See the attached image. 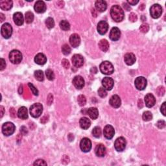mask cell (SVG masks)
Segmentation results:
<instances>
[{"label":"cell","instance_id":"obj_47","mask_svg":"<svg viewBox=\"0 0 166 166\" xmlns=\"http://www.w3.org/2000/svg\"><path fill=\"white\" fill-rule=\"evenodd\" d=\"M158 90H160V92L159 91H157V93H158V95H159V96H162L163 95V94H164V93H165V89H164V88L163 87H159L158 88Z\"/></svg>","mask_w":166,"mask_h":166},{"label":"cell","instance_id":"obj_24","mask_svg":"<svg viewBox=\"0 0 166 166\" xmlns=\"http://www.w3.org/2000/svg\"><path fill=\"white\" fill-rule=\"evenodd\" d=\"M95 154L99 157L105 156L106 152V148L103 144H99L95 147Z\"/></svg>","mask_w":166,"mask_h":166},{"label":"cell","instance_id":"obj_56","mask_svg":"<svg viewBox=\"0 0 166 166\" xmlns=\"http://www.w3.org/2000/svg\"><path fill=\"white\" fill-rule=\"evenodd\" d=\"M138 105V107L139 108H142L143 107V103H142V99H139L138 101V105Z\"/></svg>","mask_w":166,"mask_h":166},{"label":"cell","instance_id":"obj_26","mask_svg":"<svg viewBox=\"0 0 166 166\" xmlns=\"http://www.w3.org/2000/svg\"><path fill=\"white\" fill-rule=\"evenodd\" d=\"M13 2L11 0H3L0 1V7L3 10H9L12 7Z\"/></svg>","mask_w":166,"mask_h":166},{"label":"cell","instance_id":"obj_4","mask_svg":"<svg viewBox=\"0 0 166 166\" xmlns=\"http://www.w3.org/2000/svg\"><path fill=\"white\" fill-rule=\"evenodd\" d=\"M10 61L14 64H18L21 62L22 60V54L18 50H12L9 53Z\"/></svg>","mask_w":166,"mask_h":166},{"label":"cell","instance_id":"obj_16","mask_svg":"<svg viewBox=\"0 0 166 166\" xmlns=\"http://www.w3.org/2000/svg\"><path fill=\"white\" fill-rule=\"evenodd\" d=\"M109 103H110V105L112 106L113 108H118L121 105V99L118 95H114L112 96L111 98L110 99Z\"/></svg>","mask_w":166,"mask_h":166},{"label":"cell","instance_id":"obj_58","mask_svg":"<svg viewBox=\"0 0 166 166\" xmlns=\"http://www.w3.org/2000/svg\"><path fill=\"white\" fill-rule=\"evenodd\" d=\"M18 92H19L20 94H22V93H23V86H22V85L20 86L19 89H18Z\"/></svg>","mask_w":166,"mask_h":166},{"label":"cell","instance_id":"obj_2","mask_svg":"<svg viewBox=\"0 0 166 166\" xmlns=\"http://www.w3.org/2000/svg\"><path fill=\"white\" fill-rule=\"evenodd\" d=\"M43 111V106L42 104L37 103H35L31 106L30 114L31 116L35 118H37L41 116Z\"/></svg>","mask_w":166,"mask_h":166},{"label":"cell","instance_id":"obj_25","mask_svg":"<svg viewBox=\"0 0 166 166\" xmlns=\"http://www.w3.org/2000/svg\"><path fill=\"white\" fill-rule=\"evenodd\" d=\"M35 62L38 65H44L47 62V58L43 53H38L35 57Z\"/></svg>","mask_w":166,"mask_h":166},{"label":"cell","instance_id":"obj_53","mask_svg":"<svg viewBox=\"0 0 166 166\" xmlns=\"http://www.w3.org/2000/svg\"><path fill=\"white\" fill-rule=\"evenodd\" d=\"M138 2H139L138 0H136V1H135V0H134V1H127V3L131 5H136L137 3H138Z\"/></svg>","mask_w":166,"mask_h":166},{"label":"cell","instance_id":"obj_49","mask_svg":"<svg viewBox=\"0 0 166 166\" xmlns=\"http://www.w3.org/2000/svg\"><path fill=\"white\" fill-rule=\"evenodd\" d=\"M165 104L166 103L164 102L163 104H162V105L161 106V107H160V111H161V112L162 113V114L164 116H165Z\"/></svg>","mask_w":166,"mask_h":166},{"label":"cell","instance_id":"obj_42","mask_svg":"<svg viewBox=\"0 0 166 166\" xmlns=\"http://www.w3.org/2000/svg\"><path fill=\"white\" fill-rule=\"evenodd\" d=\"M28 86H29V87L30 88L31 92H32V93L34 95L36 96L38 95V90L36 89V88L34 86V85L33 84H31V83H29Z\"/></svg>","mask_w":166,"mask_h":166},{"label":"cell","instance_id":"obj_22","mask_svg":"<svg viewBox=\"0 0 166 166\" xmlns=\"http://www.w3.org/2000/svg\"><path fill=\"white\" fill-rule=\"evenodd\" d=\"M13 20H14L15 24L18 26L23 25V22H24L23 16L22 14V13H21L20 12L14 13V15H13Z\"/></svg>","mask_w":166,"mask_h":166},{"label":"cell","instance_id":"obj_18","mask_svg":"<svg viewBox=\"0 0 166 166\" xmlns=\"http://www.w3.org/2000/svg\"><path fill=\"white\" fill-rule=\"evenodd\" d=\"M69 43L73 48H77L80 44V38L77 34H73L69 38Z\"/></svg>","mask_w":166,"mask_h":166},{"label":"cell","instance_id":"obj_15","mask_svg":"<svg viewBox=\"0 0 166 166\" xmlns=\"http://www.w3.org/2000/svg\"><path fill=\"white\" fill-rule=\"evenodd\" d=\"M108 29V24L106 21H100L97 24V31L101 35H105Z\"/></svg>","mask_w":166,"mask_h":166},{"label":"cell","instance_id":"obj_57","mask_svg":"<svg viewBox=\"0 0 166 166\" xmlns=\"http://www.w3.org/2000/svg\"><path fill=\"white\" fill-rule=\"evenodd\" d=\"M0 17H1V22H3L5 19V17L3 13H0Z\"/></svg>","mask_w":166,"mask_h":166},{"label":"cell","instance_id":"obj_3","mask_svg":"<svg viewBox=\"0 0 166 166\" xmlns=\"http://www.w3.org/2000/svg\"><path fill=\"white\" fill-rule=\"evenodd\" d=\"M100 71L105 75H111L114 71V66L111 62L104 61L100 64Z\"/></svg>","mask_w":166,"mask_h":166},{"label":"cell","instance_id":"obj_11","mask_svg":"<svg viewBox=\"0 0 166 166\" xmlns=\"http://www.w3.org/2000/svg\"><path fill=\"white\" fill-rule=\"evenodd\" d=\"M73 65L76 67H80L84 64V59L82 55L79 54H75L73 56L72 59Z\"/></svg>","mask_w":166,"mask_h":166},{"label":"cell","instance_id":"obj_50","mask_svg":"<svg viewBox=\"0 0 166 166\" xmlns=\"http://www.w3.org/2000/svg\"><path fill=\"white\" fill-rule=\"evenodd\" d=\"M6 66V62L3 59H1V67H0V70L3 71Z\"/></svg>","mask_w":166,"mask_h":166},{"label":"cell","instance_id":"obj_59","mask_svg":"<svg viewBox=\"0 0 166 166\" xmlns=\"http://www.w3.org/2000/svg\"><path fill=\"white\" fill-rule=\"evenodd\" d=\"M95 10L93 9H92V14H93V16H95V17H96V16H97V14H95Z\"/></svg>","mask_w":166,"mask_h":166},{"label":"cell","instance_id":"obj_44","mask_svg":"<svg viewBox=\"0 0 166 166\" xmlns=\"http://www.w3.org/2000/svg\"><path fill=\"white\" fill-rule=\"evenodd\" d=\"M137 20V15L135 14V13L132 12L129 16V20L131 21V22H136Z\"/></svg>","mask_w":166,"mask_h":166},{"label":"cell","instance_id":"obj_23","mask_svg":"<svg viewBox=\"0 0 166 166\" xmlns=\"http://www.w3.org/2000/svg\"><path fill=\"white\" fill-rule=\"evenodd\" d=\"M95 6L96 9H97L99 12H105L107 9V4L105 1H103V0H98L95 2Z\"/></svg>","mask_w":166,"mask_h":166},{"label":"cell","instance_id":"obj_19","mask_svg":"<svg viewBox=\"0 0 166 166\" xmlns=\"http://www.w3.org/2000/svg\"><path fill=\"white\" fill-rule=\"evenodd\" d=\"M110 38L112 41H117L120 38L121 31L118 27H113L110 33Z\"/></svg>","mask_w":166,"mask_h":166},{"label":"cell","instance_id":"obj_51","mask_svg":"<svg viewBox=\"0 0 166 166\" xmlns=\"http://www.w3.org/2000/svg\"><path fill=\"white\" fill-rule=\"evenodd\" d=\"M20 132H22L23 134H27V132H28L27 129H26V127H23V126L20 128Z\"/></svg>","mask_w":166,"mask_h":166},{"label":"cell","instance_id":"obj_6","mask_svg":"<svg viewBox=\"0 0 166 166\" xmlns=\"http://www.w3.org/2000/svg\"><path fill=\"white\" fill-rule=\"evenodd\" d=\"M1 33L3 37L5 39L9 38L12 36V27L9 23H4L1 26Z\"/></svg>","mask_w":166,"mask_h":166},{"label":"cell","instance_id":"obj_28","mask_svg":"<svg viewBox=\"0 0 166 166\" xmlns=\"http://www.w3.org/2000/svg\"><path fill=\"white\" fill-rule=\"evenodd\" d=\"M79 123L80 127L84 130L88 129L91 125L90 120L88 118H85V117H83V118L80 119Z\"/></svg>","mask_w":166,"mask_h":166},{"label":"cell","instance_id":"obj_39","mask_svg":"<svg viewBox=\"0 0 166 166\" xmlns=\"http://www.w3.org/2000/svg\"><path fill=\"white\" fill-rule=\"evenodd\" d=\"M62 51L64 55H68L71 53V48L67 44H64L62 47Z\"/></svg>","mask_w":166,"mask_h":166},{"label":"cell","instance_id":"obj_13","mask_svg":"<svg viewBox=\"0 0 166 166\" xmlns=\"http://www.w3.org/2000/svg\"><path fill=\"white\" fill-rule=\"evenodd\" d=\"M73 84L74 86L77 89L80 90L84 86V80L81 76L77 75V76H75L73 78Z\"/></svg>","mask_w":166,"mask_h":166},{"label":"cell","instance_id":"obj_27","mask_svg":"<svg viewBox=\"0 0 166 166\" xmlns=\"http://www.w3.org/2000/svg\"><path fill=\"white\" fill-rule=\"evenodd\" d=\"M18 116L21 119H26L28 118L27 109L25 106H22L19 108L18 111Z\"/></svg>","mask_w":166,"mask_h":166},{"label":"cell","instance_id":"obj_36","mask_svg":"<svg viewBox=\"0 0 166 166\" xmlns=\"http://www.w3.org/2000/svg\"><path fill=\"white\" fill-rule=\"evenodd\" d=\"M92 134L93 136L96 137V138H99V137H100L101 135V129L100 127H95V128H93L92 131Z\"/></svg>","mask_w":166,"mask_h":166},{"label":"cell","instance_id":"obj_8","mask_svg":"<svg viewBox=\"0 0 166 166\" xmlns=\"http://www.w3.org/2000/svg\"><path fill=\"white\" fill-rule=\"evenodd\" d=\"M127 142L123 137H119L117 138L114 143V147L118 152H122L126 147Z\"/></svg>","mask_w":166,"mask_h":166},{"label":"cell","instance_id":"obj_40","mask_svg":"<svg viewBox=\"0 0 166 166\" xmlns=\"http://www.w3.org/2000/svg\"><path fill=\"white\" fill-rule=\"evenodd\" d=\"M139 30L143 33H146L149 30V25L147 23H143V24L140 26Z\"/></svg>","mask_w":166,"mask_h":166},{"label":"cell","instance_id":"obj_34","mask_svg":"<svg viewBox=\"0 0 166 166\" xmlns=\"http://www.w3.org/2000/svg\"><path fill=\"white\" fill-rule=\"evenodd\" d=\"M25 21L27 23H31L34 20V14L33 12L28 11L25 13Z\"/></svg>","mask_w":166,"mask_h":166},{"label":"cell","instance_id":"obj_21","mask_svg":"<svg viewBox=\"0 0 166 166\" xmlns=\"http://www.w3.org/2000/svg\"><path fill=\"white\" fill-rule=\"evenodd\" d=\"M136 56L132 53H127L124 56V62H125L128 66H132V65H133L135 63V62H136Z\"/></svg>","mask_w":166,"mask_h":166},{"label":"cell","instance_id":"obj_54","mask_svg":"<svg viewBox=\"0 0 166 166\" xmlns=\"http://www.w3.org/2000/svg\"><path fill=\"white\" fill-rule=\"evenodd\" d=\"M0 110H1V118H2L3 116L4 115V113H5V109L4 107L3 106H0Z\"/></svg>","mask_w":166,"mask_h":166},{"label":"cell","instance_id":"obj_9","mask_svg":"<svg viewBox=\"0 0 166 166\" xmlns=\"http://www.w3.org/2000/svg\"><path fill=\"white\" fill-rule=\"evenodd\" d=\"M80 148L82 152H89L92 149V142H91L90 139L87 138V137H84V138L82 139L80 143Z\"/></svg>","mask_w":166,"mask_h":166},{"label":"cell","instance_id":"obj_52","mask_svg":"<svg viewBox=\"0 0 166 166\" xmlns=\"http://www.w3.org/2000/svg\"><path fill=\"white\" fill-rule=\"evenodd\" d=\"M10 116H11L12 118H14L16 116V112L14 108H10Z\"/></svg>","mask_w":166,"mask_h":166},{"label":"cell","instance_id":"obj_48","mask_svg":"<svg viewBox=\"0 0 166 166\" xmlns=\"http://www.w3.org/2000/svg\"><path fill=\"white\" fill-rule=\"evenodd\" d=\"M53 95H52L51 93H49V95H48V99H47V101H48V103L49 105H51V103H53Z\"/></svg>","mask_w":166,"mask_h":166},{"label":"cell","instance_id":"obj_46","mask_svg":"<svg viewBox=\"0 0 166 166\" xmlns=\"http://www.w3.org/2000/svg\"><path fill=\"white\" fill-rule=\"evenodd\" d=\"M62 64L64 68L68 69L69 67V62L67 59H63L62 61Z\"/></svg>","mask_w":166,"mask_h":166},{"label":"cell","instance_id":"obj_30","mask_svg":"<svg viewBox=\"0 0 166 166\" xmlns=\"http://www.w3.org/2000/svg\"><path fill=\"white\" fill-rule=\"evenodd\" d=\"M99 47L101 51L104 52L107 51L109 49L108 42L105 40V39H103V40H100L99 42Z\"/></svg>","mask_w":166,"mask_h":166},{"label":"cell","instance_id":"obj_10","mask_svg":"<svg viewBox=\"0 0 166 166\" xmlns=\"http://www.w3.org/2000/svg\"><path fill=\"white\" fill-rule=\"evenodd\" d=\"M135 86L138 90H144L147 84V79L144 77H138L135 79Z\"/></svg>","mask_w":166,"mask_h":166},{"label":"cell","instance_id":"obj_5","mask_svg":"<svg viewBox=\"0 0 166 166\" xmlns=\"http://www.w3.org/2000/svg\"><path fill=\"white\" fill-rule=\"evenodd\" d=\"M15 131V125L11 122L5 123L2 126V132L5 136H9Z\"/></svg>","mask_w":166,"mask_h":166},{"label":"cell","instance_id":"obj_55","mask_svg":"<svg viewBox=\"0 0 166 166\" xmlns=\"http://www.w3.org/2000/svg\"><path fill=\"white\" fill-rule=\"evenodd\" d=\"M123 7L124 9H125L127 10H130V9H131V8H130V7L129 6V5H127V3H123Z\"/></svg>","mask_w":166,"mask_h":166},{"label":"cell","instance_id":"obj_12","mask_svg":"<svg viewBox=\"0 0 166 166\" xmlns=\"http://www.w3.org/2000/svg\"><path fill=\"white\" fill-rule=\"evenodd\" d=\"M103 134L106 139H112L114 137V134H115V131H114V127L110 125V124L106 125L103 130Z\"/></svg>","mask_w":166,"mask_h":166},{"label":"cell","instance_id":"obj_45","mask_svg":"<svg viewBox=\"0 0 166 166\" xmlns=\"http://www.w3.org/2000/svg\"><path fill=\"white\" fill-rule=\"evenodd\" d=\"M156 126L159 129H163L165 127V122L163 120H159L156 123Z\"/></svg>","mask_w":166,"mask_h":166},{"label":"cell","instance_id":"obj_20","mask_svg":"<svg viewBox=\"0 0 166 166\" xmlns=\"http://www.w3.org/2000/svg\"><path fill=\"white\" fill-rule=\"evenodd\" d=\"M34 9L37 13H44L46 10V5L44 1H38L36 2Z\"/></svg>","mask_w":166,"mask_h":166},{"label":"cell","instance_id":"obj_38","mask_svg":"<svg viewBox=\"0 0 166 166\" xmlns=\"http://www.w3.org/2000/svg\"><path fill=\"white\" fill-rule=\"evenodd\" d=\"M46 75L47 78H48V79L49 80H53L54 79V77H55L53 71L50 69H46Z\"/></svg>","mask_w":166,"mask_h":166},{"label":"cell","instance_id":"obj_31","mask_svg":"<svg viewBox=\"0 0 166 166\" xmlns=\"http://www.w3.org/2000/svg\"><path fill=\"white\" fill-rule=\"evenodd\" d=\"M60 27L63 31H68L70 29V24L66 20H62L60 23Z\"/></svg>","mask_w":166,"mask_h":166},{"label":"cell","instance_id":"obj_1","mask_svg":"<svg viewBox=\"0 0 166 166\" xmlns=\"http://www.w3.org/2000/svg\"><path fill=\"white\" fill-rule=\"evenodd\" d=\"M110 15L113 20L116 22H121L124 19V12L119 5H116L112 7Z\"/></svg>","mask_w":166,"mask_h":166},{"label":"cell","instance_id":"obj_35","mask_svg":"<svg viewBox=\"0 0 166 166\" xmlns=\"http://www.w3.org/2000/svg\"><path fill=\"white\" fill-rule=\"evenodd\" d=\"M46 25L47 27L49 29H53L54 26V22L53 18L50 17L47 18L46 20Z\"/></svg>","mask_w":166,"mask_h":166},{"label":"cell","instance_id":"obj_43","mask_svg":"<svg viewBox=\"0 0 166 166\" xmlns=\"http://www.w3.org/2000/svg\"><path fill=\"white\" fill-rule=\"evenodd\" d=\"M34 165H47V163L44 160L38 159L34 163Z\"/></svg>","mask_w":166,"mask_h":166},{"label":"cell","instance_id":"obj_17","mask_svg":"<svg viewBox=\"0 0 166 166\" xmlns=\"http://www.w3.org/2000/svg\"><path fill=\"white\" fill-rule=\"evenodd\" d=\"M145 102L147 107L151 108L155 105L156 99L152 93H147L145 97Z\"/></svg>","mask_w":166,"mask_h":166},{"label":"cell","instance_id":"obj_33","mask_svg":"<svg viewBox=\"0 0 166 166\" xmlns=\"http://www.w3.org/2000/svg\"><path fill=\"white\" fill-rule=\"evenodd\" d=\"M35 77L38 81H43L44 79V73L41 70H37L35 72Z\"/></svg>","mask_w":166,"mask_h":166},{"label":"cell","instance_id":"obj_7","mask_svg":"<svg viewBox=\"0 0 166 166\" xmlns=\"http://www.w3.org/2000/svg\"><path fill=\"white\" fill-rule=\"evenodd\" d=\"M150 16L154 19L160 18L162 14V8L159 4H154L152 5L150 9Z\"/></svg>","mask_w":166,"mask_h":166},{"label":"cell","instance_id":"obj_37","mask_svg":"<svg viewBox=\"0 0 166 166\" xmlns=\"http://www.w3.org/2000/svg\"><path fill=\"white\" fill-rule=\"evenodd\" d=\"M77 101H78V103H79V105L80 106H83L86 105V99L84 95H80L78 96Z\"/></svg>","mask_w":166,"mask_h":166},{"label":"cell","instance_id":"obj_41","mask_svg":"<svg viewBox=\"0 0 166 166\" xmlns=\"http://www.w3.org/2000/svg\"><path fill=\"white\" fill-rule=\"evenodd\" d=\"M98 94L101 97L104 98L106 97V95H107V92H106V90L103 87H101L99 88L98 90Z\"/></svg>","mask_w":166,"mask_h":166},{"label":"cell","instance_id":"obj_29","mask_svg":"<svg viewBox=\"0 0 166 166\" xmlns=\"http://www.w3.org/2000/svg\"><path fill=\"white\" fill-rule=\"evenodd\" d=\"M86 114L92 119H96L98 118L99 111L96 108H90L86 111Z\"/></svg>","mask_w":166,"mask_h":166},{"label":"cell","instance_id":"obj_14","mask_svg":"<svg viewBox=\"0 0 166 166\" xmlns=\"http://www.w3.org/2000/svg\"><path fill=\"white\" fill-rule=\"evenodd\" d=\"M102 85L105 90L110 91L114 87V80L110 77H106L102 80Z\"/></svg>","mask_w":166,"mask_h":166},{"label":"cell","instance_id":"obj_32","mask_svg":"<svg viewBox=\"0 0 166 166\" xmlns=\"http://www.w3.org/2000/svg\"><path fill=\"white\" fill-rule=\"evenodd\" d=\"M143 120L145 121H150L152 119V114L149 111H145L143 114L142 116Z\"/></svg>","mask_w":166,"mask_h":166}]
</instances>
